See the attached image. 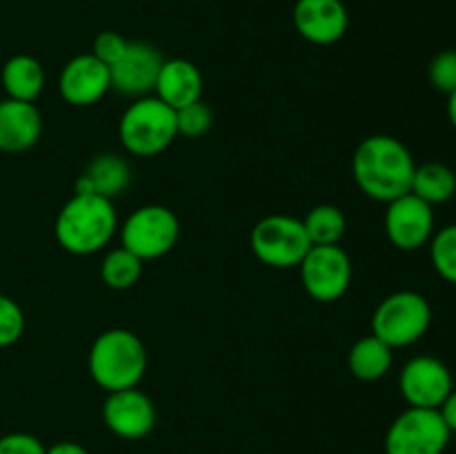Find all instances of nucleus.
Listing matches in <instances>:
<instances>
[{
  "label": "nucleus",
  "mask_w": 456,
  "mask_h": 454,
  "mask_svg": "<svg viewBox=\"0 0 456 454\" xmlns=\"http://www.w3.org/2000/svg\"><path fill=\"white\" fill-rule=\"evenodd\" d=\"M45 454H89V450L76 441H61V443H53L52 448H47Z\"/></svg>",
  "instance_id": "31"
},
{
  "label": "nucleus",
  "mask_w": 456,
  "mask_h": 454,
  "mask_svg": "<svg viewBox=\"0 0 456 454\" xmlns=\"http://www.w3.org/2000/svg\"><path fill=\"white\" fill-rule=\"evenodd\" d=\"M89 374L105 392L136 387L147 369V352L141 338L123 328L98 334L89 350Z\"/></svg>",
  "instance_id": "3"
},
{
  "label": "nucleus",
  "mask_w": 456,
  "mask_h": 454,
  "mask_svg": "<svg viewBox=\"0 0 456 454\" xmlns=\"http://www.w3.org/2000/svg\"><path fill=\"white\" fill-rule=\"evenodd\" d=\"M430 258L441 279L456 285V225L436 231L430 245Z\"/></svg>",
  "instance_id": "24"
},
{
  "label": "nucleus",
  "mask_w": 456,
  "mask_h": 454,
  "mask_svg": "<svg viewBox=\"0 0 456 454\" xmlns=\"http://www.w3.org/2000/svg\"><path fill=\"white\" fill-rule=\"evenodd\" d=\"M450 436L439 409L408 408L387 427L386 454H444Z\"/></svg>",
  "instance_id": "8"
},
{
  "label": "nucleus",
  "mask_w": 456,
  "mask_h": 454,
  "mask_svg": "<svg viewBox=\"0 0 456 454\" xmlns=\"http://www.w3.org/2000/svg\"><path fill=\"white\" fill-rule=\"evenodd\" d=\"M435 212L432 205L414 196L412 191L387 203L386 234L395 247L414 252L432 239Z\"/></svg>",
  "instance_id": "11"
},
{
  "label": "nucleus",
  "mask_w": 456,
  "mask_h": 454,
  "mask_svg": "<svg viewBox=\"0 0 456 454\" xmlns=\"http://www.w3.org/2000/svg\"><path fill=\"white\" fill-rule=\"evenodd\" d=\"M249 243H252L254 256L276 270L298 267L312 247L303 221L285 216V214H272V216L261 218L254 225Z\"/></svg>",
  "instance_id": "6"
},
{
  "label": "nucleus",
  "mask_w": 456,
  "mask_h": 454,
  "mask_svg": "<svg viewBox=\"0 0 456 454\" xmlns=\"http://www.w3.org/2000/svg\"><path fill=\"white\" fill-rule=\"evenodd\" d=\"M111 89L110 67L94 53H80L71 58L61 71L58 92L62 101L74 107H89L101 101Z\"/></svg>",
  "instance_id": "14"
},
{
  "label": "nucleus",
  "mask_w": 456,
  "mask_h": 454,
  "mask_svg": "<svg viewBox=\"0 0 456 454\" xmlns=\"http://www.w3.org/2000/svg\"><path fill=\"white\" fill-rule=\"evenodd\" d=\"M414 196L426 200L428 205H439L456 194V176L444 163H426L414 169L412 187Z\"/></svg>",
  "instance_id": "21"
},
{
  "label": "nucleus",
  "mask_w": 456,
  "mask_h": 454,
  "mask_svg": "<svg viewBox=\"0 0 456 454\" xmlns=\"http://www.w3.org/2000/svg\"><path fill=\"white\" fill-rule=\"evenodd\" d=\"M118 216L114 203L98 194H74L56 218V240L76 256L96 254L114 239Z\"/></svg>",
  "instance_id": "2"
},
{
  "label": "nucleus",
  "mask_w": 456,
  "mask_h": 454,
  "mask_svg": "<svg viewBox=\"0 0 456 454\" xmlns=\"http://www.w3.org/2000/svg\"><path fill=\"white\" fill-rule=\"evenodd\" d=\"M428 76H430V83L439 92L452 93L456 89V49L436 53L435 61L430 62Z\"/></svg>",
  "instance_id": "27"
},
{
  "label": "nucleus",
  "mask_w": 456,
  "mask_h": 454,
  "mask_svg": "<svg viewBox=\"0 0 456 454\" xmlns=\"http://www.w3.org/2000/svg\"><path fill=\"white\" fill-rule=\"evenodd\" d=\"M432 323V307L419 292H395L379 303L372 316V334L395 347H408L423 338Z\"/></svg>",
  "instance_id": "5"
},
{
  "label": "nucleus",
  "mask_w": 456,
  "mask_h": 454,
  "mask_svg": "<svg viewBox=\"0 0 456 454\" xmlns=\"http://www.w3.org/2000/svg\"><path fill=\"white\" fill-rule=\"evenodd\" d=\"M305 292L319 303H334L350 289L352 261L338 245H312L298 265Z\"/></svg>",
  "instance_id": "9"
},
{
  "label": "nucleus",
  "mask_w": 456,
  "mask_h": 454,
  "mask_svg": "<svg viewBox=\"0 0 456 454\" xmlns=\"http://www.w3.org/2000/svg\"><path fill=\"white\" fill-rule=\"evenodd\" d=\"M127 45L129 40H125L123 36L116 34V31H101V34L94 38L92 53L98 58V61L105 62L107 67H111L120 56H123Z\"/></svg>",
  "instance_id": "28"
},
{
  "label": "nucleus",
  "mask_w": 456,
  "mask_h": 454,
  "mask_svg": "<svg viewBox=\"0 0 456 454\" xmlns=\"http://www.w3.org/2000/svg\"><path fill=\"white\" fill-rule=\"evenodd\" d=\"M347 368L359 381H379L392 368V347L374 334L359 338L347 354Z\"/></svg>",
  "instance_id": "20"
},
{
  "label": "nucleus",
  "mask_w": 456,
  "mask_h": 454,
  "mask_svg": "<svg viewBox=\"0 0 456 454\" xmlns=\"http://www.w3.org/2000/svg\"><path fill=\"white\" fill-rule=\"evenodd\" d=\"M399 387L410 408L439 409L454 390V381L444 361L435 356H414L401 369Z\"/></svg>",
  "instance_id": "10"
},
{
  "label": "nucleus",
  "mask_w": 456,
  "mask_h": 454,
  "mask_svg": "<svg viewBox=\"0 0 456 454\" xmlns=\"http://www.w3.org/2000/svg\"><path fill=\"white\" fill-rule=\"evenodd\" d=\"M25 332V314L13 298L0 294V347H9Z\"/></svg>",
  "instance_id": "26"
},
{
  "label": "nucleus",
  "mask_w": 456,
  "mask_h": 454,
  "mask_svg": "<svg viewBox=\"0 0 456 454\" xmlns=\"http://www.w3.org/2000/svg\"><path fill=\"white\" fill-rule=\"evenodd\" d=\"M448 116H450V123L456 129V89L452 93H448Z\"/></svg>",
  "instance_id": "32"
},
{
  "label": "nucleus",
  "mask_w": 456,
  "mask_h": 454,
  "mask_svg": "<svg viewBox=\"0 0 456 454\" xmlns=\"http://www.w3.org/2000/svg\"><path fill=\"white\" fill-rule=\"evenodd\" d=\"M178 234L181 223L172 209L163 205H145L125 218L120 227V243L141 261H151L174 249Z\"/></svg>",
  "instance_id": "7"
},
{
  "label": "nucleus",
  "mask_w": 456,
  "mask_h": 454,
  "mask_svg": "<svg viewBox=\"0 0 456 454\" xmlns=\"http://www.w3.org/2000/svg\"><path fill=\"white\" fill-rule=\"evenodd\" d=\"M3 87L7 98L34 102L45 87V69L27 53L12 56L3 67Z\"/></svg>",
  "instance_id": "19"
},
{
  "label": "nucleus",
  "mask_w": 456,
  "mask_h": 454,
  "mask_svg": "<svg viewBox=\"0 0 456 454\" xmlns=\"http://www.w3.org/2000/svg\"><path fill=\"white\" fill-rule=\"evenodd\" d=\"M43 134V118L34 102L0 101V151L18 154L38 142Z\"/></svg>",
  "instance_id": "16"
},
{
  "label": "nucleus",
  "mask_w": 456,
  "mask_h": 454,
  "mask_svg": "<svg viewBox=\"0 0 456 454\" xmlns=\"http://www.w3.org/2000/svg\"><path fill=\"white\" fill-rule=\"evenodd\" d=\"M414 163L408 147L395 136L377 134L356 147L352 156V174L365 196L374 200H390L408 194L412 187Z\"/></svg>",
  "instance_id": "1"
},
{
  "label": "nucleus",
  "mask_w": 456,
  "mask_h": 454,
  "mask_svg": "<svg viewBox=\"0 0 456 454\" xmlns=\"http://www.w3.org/2000/svg\"><path fill=\"white\" fill-rule=\"evenodd\" d=\"M165 58L154 45L134 40L127 45L123 56L110 67L111 89L132 98H142L154 92L156 78Z\"/></svg>",
  "instance_id": "13"
},
{
  "label": "nucleus",
  "mask_w": 456,
  "mask_h": 454,
  "mask_svg": "<svg viewBox=\"0 0 456 454\" xmlns=\"http://www.w3.org/2000/svg\"><path fill=\"white\" fill-rule=\"evenodd\" d=\"M214 114L203 101H196L191 105L176 109V129L178 134L187 138H199L212 127Z\"/></svg>",
  "instance_id": "25"
},
{
  "label": "nucleus",
  "mask_w": 456,
  "mask_h": 454,
  "mask_svg": "<svg viewBox=\"0 0 456 454\" xmlns=\"http://www.w3.org/2000/svg\"><path fill=\"white\" fill-rule=\"evenodd\" d=\"M102 421L120 439L136 441L150 434L156 426V408L138 387L107 392L102 403Z\"/></svg>",
  "instance_id": "12"
},
{
  "label": "nucleus",
  "mask_w": 456,
  "mask_h": 454,
  "mask_svg": "<svg viewBox=\"0 0 456 454\" xmlns=\"http://www.w3.org/2000/svg\"><path fill=\"white\" fill-rule=\"evenodd\" d=\"M120 142L134 156H156L178 136L176 111L156 96L136 98L120 116Z\"/></svg>",
  "instance_id": "4"
},
{
  "label": "nucleus",
  "mask_w": 456,
  "mask_h": 454,
  "mask_svg": "<svg viewBox=\"0 0 456 454\" xmlns=\"http://www.w3.org/2000/svg\"><path fill=\"white\" fill-rule=\"evenodd\" d=\"M439 414H441V418L445 421V426H448V430L452 432V434H456V390L450 392L448 399L441 403Z\"/></svg>",
  "instance_id": "30"
},
{
  "label": "nucleus",
  "mask_w": 456,
  "mask_h": 454,
  "mask_svg": "<svg viewBox=\"0 0 456 454\" xmlns=\"http://www.w3.org/2000/svg\"><path fill=\"white\" fill-rule=\"evenodd\" d=\"M307 236L312 245H338V240L346 234V214L337 205H316L303 218Z\"/></svg>",
  "instance_id": "22"
},
{
  "label": "nucleus",
  "mask_w": 456,
  "mask_h": 454,
  "mask_svg": "<svg viewBox=\"0 0 456 454\" xmlns=\"http://www.w3.org/2000/svg\"><path fill=\"white\" fill-rule=\"evenodd\" d=\"M294 27L314 45H332L346 36L350 16L341 0H297Z\"/></svg>",
  "instance_id": "15"
},
{
  "label": "nucleus",
  "mask_w": 456,
  "mask_h": 454,
  "mask_svg": "<svg viewBox=\"0 0 456 454\" xmlns=\"http://www.w3.org/2000/svg\"><path fill=\"white\" fill-rule=\"evenodd\" d=\"M142 274V261L132 254L129 249H125L123 245L116 249H111L105 258H102L101 265V276L105 280L107 288L111 289H129L132 285H136V280Z\"/></svg>",
  "instance_id": "23"
},
{
  "label": "nucleus",
  "mask_w": 456,
  "mask_h": 454,
  "mask_svg": "<svg viewBox=\"0 0 456 454\" xmlns=\"http://www.w3.org/2000/svg\"><path fill=\"white\" fill-rule=\"evenodd\" d=\"M132 182L129 163L118 154H98L76 181V194H98L114 200Z\"/></svg>",
  "instance_id": "18"
},
{
  "label": "nucleus",
  "mask_w": 456,
  "mask_h": 454,
  "mask_svg": "<svg viewBox=\"0 0 456 454\" xmlns=\"http://www.w3.org/2000/svg\"><path fill=\"white\" fill-rule=\"evenodd\" d=\"M154 92L159 101H163L165 105L176 111L181 107L200 101L203 76L194 62L185 61V58H172L160 67Z\"/></svg>",
  "instance_id": "17"
},
{
  "label": "nucleus",
  "mask_w": 456,
  "mask_h": 454,
  "mask_svg": "<svg viewBox=\"0 0 456 454\" xmlns=\"http://www.w3.org/2000/svg\"><path fill=\"white\" fill-rule=\"evenodd\" d=\"M47 448L27 432H9L0 436V454H45Z\"/></svg>",
  "instance_id": "29"
}]
</instances>
